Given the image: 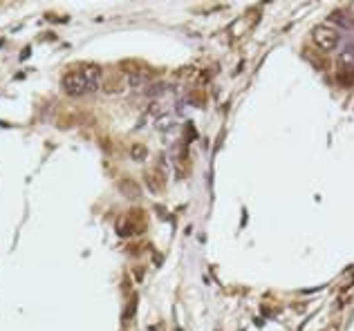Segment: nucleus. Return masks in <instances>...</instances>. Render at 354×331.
Here are the masks:
<instances>
[{"label":"nucleus","instance_id":"obj_1","mask_svg":"<svg viewBox=\"0 0 354 331\" xmlns=\"http://www.w3.org/2000/svg\"><path fill=\"white\" fill-rule=\"evenodd\" d=\"M101 83V70L97 65H83V67H74L63 76L61 87L67 97H86L92 94Z\"/></svg>","mask_w":354,"mask_h":331},{"label":"nucleus","instance_id":"obj_2","mask_svg":"<svg viewBox=\"0 0 354 331\" xmlns=\"http://www.w3.org/2000/svg\"><path fill=\"white\" fill-rule=\"evenodd\" d=\"M312 43L316 45L321 52H334L341 45V32L334 29L332 25H318L312 32Z\"/></svg>","mask_w":354,"mask_h":331}]
</instances>
